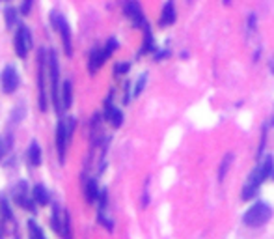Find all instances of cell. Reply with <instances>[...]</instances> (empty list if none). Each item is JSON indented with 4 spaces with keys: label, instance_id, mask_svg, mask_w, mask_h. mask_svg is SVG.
<instances>
[{
    "label": "cell",
    "instance_id": "cell-19",
    "mask_svg": "<svg viewBox=\"0 0 274 239\" xmlns=\"http://www.w3.org/2000/svg\"><path fill=\"white\" fill-rule=\"evenodd\" d=\"M28 228H30V235H32V239H45L41 228H39V226L34 223V221H30V223H28Z\"/></svg>",
    "mask_w": 274,
    "mask_h": 239
},
{
    "label": "cell",
    "instance_id": "cell-27",
    "mask_svg": "<svg viewBox=\"0 0 274 239\" xmlns=\"http://www.w3.org/2000/svg\"><path fill=\"white\" fill-rule=\"evenodd\" d=\"M270 69H272V73H274V58H272V62H270Z\"/></svg>",
    "mask_w": 274,
    "mask_h": 239
},
{
    "label": "cell",
    "instance_id": "cell-18",
    "mask_svg": "<svg viewBox=\"0 0 274 239\" xmlns=\"http://www.w3.org/2000/svg\"><path fill=\"white\" fill-rule=\"evenodd\" d=\"M231 161H233V155H231V153H228L226 157H224V161H222V164H220V170H218V179H220V181L224 179V176H226Z\"/></svg>",
    "mask_w": 274,
    "mask_h": 239
},
{
    "label": "cell",
    "instance_id": "cell-17",
    "mask_svg": "<svg viewBox=\"0 0 274 239\" xmlns=\"http://www.w3.org/2000/svg\"><path fill=\"white\" fill-rule=\"evenodd\" d=\"M0 213H2V217L8 219V221H13V213L10 209V204L6 200L4 196H0Z\"/></svg>",
    "mask_w": 274,
    "mask_h": 239
},
{
    "label": "cell",
    "instance_id": "cell-9",
    "mask_svg": "<svg viewBox=\"0 0 274 239\" xmlns=\"http://www.w3.org/2000/svg\"><path fill=\"white\" fill-rule=\"evenodd\" d=\"M105 118L112 124V127H121V124H123V114H121V110L116 109V107L110 103V99L105 103Z\"/></svg>",
    "mask_w": 274,
    "mask_h": 239
},
{
    "label": "cell",
    "instance_id": "cell-5",
    "mask_svg": "<svg viewBox=\"0 0 274 239\" xmlns=\"http://www.w3.org/2000/svg\"><path fill=\"white\" fill-rule=\"evenodd\" d=\"M45 51H39V69H38V84H39V109L47 110V86H45Z\"/></svg>",
    "mask_w": 274,
    "mask_h": 239
},
{
    "label": "cell",
    "instance_id": "cell-24",
    "mask_svg": "<svg viewBox=\"0 0 274 239\" xmlns=\"http://www.w3.org/2000/svg\"><path fill=\"white\" fill-rule=\"evenodd\" d=\"M30 10H32V0H22V8H21L22 15H28Z\"/></svg>",
    "mask_w": 274,
    "mask_h": 239
},
{
    "label": "cell",
    "instance_id": "cell-22",
    "mask_svg": "<svg viewBox=\"0 0 274 239\" xmlns=\"http://www.w3.org/2000/svg\"><path fill=\"white\" fill-rule=\"evenodd\" d=\"M15 19H17V10L15 8H8V10H6V21H8V27H11V25L15 22Z\"/></svg>",
    "mask_w": 274,
    "mask_h": 239
},
{
    "label": "cell",
    "instance_id": "cell-23",
    "mask_svg": "<svg viewBox=\"0 0 274 239\" xmlns=\"http://www.w3.org/2000/svg\"><path fill=\"white\" fill-rule=\"evenodd\" d=\"M144 84H145V75H142L138 79V82H136V86H135V95H140V92H142Z\"/></svg>",
    "mask_w": 274,
    "mask_h": 239
},
{
    "label": "cell",
    "instance_id": "cell-6",
    "mask_svg": "<svg viewBox=\"0 0 274 239\" xmlns=\"http://www.w3.org/2000/svg\"><path fill=\"white\" fill-rule=\"evenodd\" d=\"M0 84H2V90L6 93H13L19 86V73L13 65H8L2 75H0Z\"/></svg>",
    "mask_w": 274,
    "mask_h": 239
},
{
    "label": "cell",
    "instance_id": "cell-14",
    "mask_svg": "<svg viewBox=\"0 0 274 239\" xmlns=\"http://www.w3.org/2000/svg\"><path fill=\"white\" fill-rule=\"evenodd\" d=\"M28 161L32 166H39L41 164V148H39L38 142H32L28 146Z\"/></svg>",
    "mask_w": 274,
    "mask_h": 239
},
{
    "label": "cell",
    "instance_id": "cell-26",
    "mask_svg": "<svg viewBox=\"0 0 274 239\" xmlns=\"http://www.w3.org/2000/svg\"><path fill=\"white\" fill-rule=\"evenodd\" d=\"M4 153H6V144H4V140L0 138V159L4 157Z\"/></svg>",
    "mask_w": 274,
    "mask_h": 239
},
{
    "label": "cell",
    "instance_id": "cell-20",
    "mask_svg": "<svg viewBox=\"0 0 274 239\" xmlns=\"http://www.w3.org/2000/svg\"><path fill=\"white\" fill-rule=\"evenodd\" d=\"M153 49V36H151L150 28L145 27V39H144V53H150Z\"/></svg>",
    "mask_w": 274,
    "mask_h": 239
},
{
    "label": "cell",
    "instance_id": "cell-16",
    "mask_svg": "<svg viewBox=\"0 0 274 239\" xmlns=\"http://www.w3.org/2000/svg\"><path fill=\"white\" fill-rule=\"evenodd\" d=\"M60 234L64 235V239H73L71 237V223H69V213L64 211V221H62V232Z\"/></svg>",
    "mask_w": 274,
    "mask_h": 239
},
{
    "label": "cell",
    "instance_id": "cell-1",
    "mask_svg": "<svg viewBox=\"0 0 274 239\" xmlns=\"http://www.w3.org/2000/svg\"><path fill=\"white\" fill-rule=\"evenodd\" d=\"M272 215V209H270L269 204H265V202H258V204H254L246 213H244V224L250 226V228H258L261 224H265L267 221L270 219Z\"/></svg>",
    "mask_w": 274,
    "mask_h": 239
},
{
    "label": "cell",
    "instance_id": "cell-13",
    "mask_svg": "<svg viewBox=\"0 0 274 239\" xmlns=\"http://www.w3.org/2000/svg\"><path fill=\"white\" fill-rule=\"evenodd\" d=\"M32 198L38 202L39 206H47L48 200H51V196H48V190L45 189L43 185H36L32 190Z\"/></svg>",
    "mask_w": 274,
    "mask_h": 239
},
{
    "label": "cell",
    "instance_id": "cell-2",
    "mask_svg": "<svg viewBox=\"0 0 274 239\" xmlns=\"http://www.w3.org/2000/svg\"><path fill=\"white\" fill-rule=\"evenodd\" d=\"M48 75H51V92H53V103L56 110H62V99H60V69L56 53L51 51V60H48Z\"/></svg>",
    "mask_w": 274,
    "mask_h": 239
},
{
    "label": "cell",
    "instance_id": "cell-25",
    "mask_svg": "<svg viewBox=\"0 0 274 239\" xmlns=\"http://www.w3.org/2000/svg\"><path fill=\"white\" fill-rule=\"evenodd\" d=\"M129 67H131L129 64H118L114 71H116V75H119V73H127V71H129Z\"/></svg>",
    "mask_w": 274,
    "mask_h": 239
},
{
    "label": "cell",
    "instance_id": "cell-3",
    "mask_svg": "<svg viewBox=\"0 0 274 239\" xmlns=\"http://www.w3.org/2000/svg\"><path fill=\"white\" fill-rule=\"evenodd\" d=\"M13 47H15L17 56L27 58L28 51H30V47H32V34H30V30H28L27 27H21L19 30H17L15 39H13Z\"/></svg>",
    "mask_w": 274,
    "mask_h": 239
},
{
    "label": "cell",
    "instance_id": "cell-12",
    "mask_svg": "<svg viewBox=\"0 0 274 239\" xmlns=\"http://www.w3.org/2000/svg\"><path fill=\"white\" fill-rule=\"evenodd\" d=\"M108 56L105 55V51H99V49H95L93 53L90 55V64H88V69L91 71V73H95L99 67L103 65V62L107 60Z\"/></svg>",
    "mask_w": 274,
    "mask_h": 239
},
{
    "label": "cell",
    "instance_id": "cell-4",
    "mask_svg": "<svg viewBox=\"0 0 274 239\" xmlns=\"http://www.w3.org/2000/svg\"><path fill=\"white\" fill-rule=\"evenodd\" d=\"M53 22L58 34L62 36V43H64V51L65 55L71 56L73 55V49H71V30H69V25L65 21L64 15H60V13H53Z\"/></svg>",
    "mask_w": 274,
    "mask_h": 239
},
{
    "label": "cell",
    "instance_id": "cell-15",
    "mask_svg": "<svg viewBox=\"0 0 274 239\" xmlns=\"http://www.w3.org/2000/svg\"><path fill=\"white\" fill-rule=\"evenodd\" d=\"M86 200L88 202H95L99 198V189H97V181L95 179H88L86 183Z\"/></svg>",
    "mask_w": 274,
    "mask_h": 239
},
{
    "label": "cell",
    "instance_id": "cell-8",
    "mask_svg": "<svg viewBox=\"0 0 274 239\" xmlns=\"http://www.w3.org/2000/svg\"><path fill=\"white\" fill-rule=\"evenodd\" d=\"M67 140H69V136H67V131H65V122L64 119H60L58 127H56V148H58V155H60V161H62V163H64V159H65Z\"/></svg>",
    "mask_w": 274,
    "mask_h": 239
},
{
    "label": "cell",
    "instance_id": "cell-11",
    "mask_svg": "<svg viewBox=\"0 0 274 239\" xmlns=\"http://www.w3.org/2000/svg\"><path fill=\"white\" fill-rule=\"evenodd\" d=\"M60 99H62V107L69 109L71 101H73V86H71V81H64V84L60 88Z\"/></svg>",
    "mask_w": 274,
    "mask_h": 239
},
{
    "label": "cell",
    "instance_id": "cell-7",
    "mask_svg": "<svg viewBox=\"0 0 274 239\" xmlns=\"http://www.w3.org/2000/svg\"><path fill=\"white\" fill-rule=\"evenodd\" d=\"M123 10H125V15L133 21L135 27H145L144 11H142V8H140V4L136 0H125Z\"/></svg>",
    "mask_w": 274,
    "mask_h": 239
},
{
    "label": "cell",
    "instance_id": "cell-21",
    "mask_svg": "<svg viewBox=\"0 0 274 239\" xmlns=\"http://www.w3.org/2000/svg\"><path fill=\"white\" fill-rule=\"evenodd\" d=\"M256 193H258V187H254V185L248 183L244 189H242V198L244 200H248V198H254L256 196Z\"/></svg>",
    "mask_w": 274,
    "mask_h": 239
},
{
    "label": "cell",
    "instance_id": "cell-10",
    "mask_svg": "<svg viewBox=\"0 0 274 239\" xmlns=\"http://www.w3.org/2000/svg\"><path fill=\"white\" fill-rule=\"evenodd\" d=\"M159 22H161V27H170V25L176 22V4H173V0H168L164 4Z\"/></svg>",
    "mask_w": 274,
    "mask_h": 239
}]
</instances>
